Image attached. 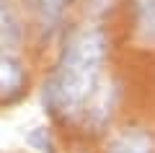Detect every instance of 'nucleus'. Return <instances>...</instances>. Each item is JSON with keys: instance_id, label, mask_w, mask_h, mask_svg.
Returning <instances> with one entry per match:
<instances>
[{"instance_id": "nucleus-1", "label": "nucleus", "mask_w": 155, "mask_h": 153, "mask_svg": "<svg viewBox=\"0 0 155 153\" xmlns=\"http://www.w3.org/2000/svg\"><path fill=\"white\" fill-rule=\"evenodd\" d=\"M106 49V34L98 26H83L67 39L52 75L44 81V106L54 117H83L91 99L104 86Z\"/></svg>"}, {"instance_id": "nucleus-2", "label": "nucleus", "mask_w": 155, "mask_h": 153, "mask_svg": "<svg viewBox=\"0 0 155 153\" xmlns=\"http://www.w3.org/2000/svg\"><path fill=\"white\" fill-rule=\"evenodd\" d=\"M106 153H155V140L142 127H127L109 143Z\"/></svg>"}, {"instance_id": "nucleus-3", "label": "nucleus", "mask_w": 155, "mask_h": 153, "mask_svg": "<svg viewBox=\"0 0 155 153\" xmlns=\"http://www.w3.org/2000/svg\"><path fill=\"white\" fill-rule=\"evenodd\" d=\"M134 37L147 47H155V0H129Z\"/></svg>"}, {"instance_id": "nucleus-4", "label": "nucleus", "mask_w": 155, "mask_h": 153, "mask_svg": "<svg viewBox=\"0 0 155 153\" xmlns=\"http://www.w3.org/2000/svg\"><path fill=\"white\" fill-rule=\"evenodd\" d=\"M26 86V70L16 55H0V96L13 99Z\"/></svg>"}, {"instance_id": "nucleus-5", "label": "nucleus", "mask_w": 155, "mask_h": 153, "mask_svg": "<svg viewBox=\"0 0 155 153\" xmlns=\"http://www.w3.org/2000/svg\"><path fill=\"white\" fill-rule=\"evenodd\" d=\"M65 5L67 0H34V16H36V26L41 37L52 39L62 26L65 18Z\"/></svg>"}, {"instance_id": "nucleus-6", "label": "nucleus", "mask_w": 155, "mask_h": 153, "mask_svg": "<svg viewBox=\"0 0 155 153\" xmlns=\"http://www.w3.org/2000/svg\"><path fill=\"white\" fill-rule=\"evenodd\" d=\"M26 140H28V145H34L39 153H52V151H54V148H52V140H49V135H47V130H41V127L31 130Z\"/></svg>"}, {"instance_id": "nucleus-7", "label": "nucleus", "mask_w": 155, "mask_h": 153, "mask_svg": "<svg viewBox=\"0 0 155 153\" xmlns=\"http://www.w3.org/2000/svg\"><path fill=\"white\" fill-rule=\"evenodd\" d=\"M16 49H18V44L5 34V29L0 23V55H16Z\"/></svg>"}]
</instances>
